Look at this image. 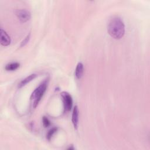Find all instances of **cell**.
Masks as SVG:
<instances>
[{
	"instance_id": "cell-1",
	"label": "cell",
	"mask_w": 150,
	"mask_h": 150,
	"mask_svg": "<svg viewBox=\"0 0 150 150\" xmlns=\"http://www.w3.org/2000/svg\"><path fill=\"white\" fill-rule=\"evenodd\" d=\"M109 35L115 39H120L125 33V25L122 19L117 16H112L107 25Z\"/></svg>"
},
{
	"instance_id": "cell-2",
	"label": "cell",
	"mask_w": 150,
	"mask_h": 150,
	"mask_svg": "<svg viewBox=\"0 0 150 150\" xmlns=\"http://www.w3.org/2000/svg\"><path fill=\"white\" fill-rule=\"evenodd\" d=\"M47 84L48 79H46L32 92L30 97V100L31 105L33 108H35L38 105L42 96L46 90Z\"/></svg>"
},
{
	"instance_id": "cell-3",
	"label": "cell",
	"mask_w": 150,
	"mask_h": 150,
	"mask_svg": "<svg viewBox=\"0 0 150 150\" xmlns=\"http://www.w3.org/2000/svg\"><path fill=\"white\" fill-rule=\"evenodd\" d=\"M61 96L63 102L64 111L68 112L70 111L73 105V100L71 96L70 95L69 93L65 91L62 92L61 93Z\"/></svg>"
},
{
	"instance_id": "cell-4",
	"label": "cell",
	"mask_w": 150,
	"mask_h": 150,
	"mask_svg": "<svg viewBox=\"0 0 150 150\" xmlns=\"http://www.w3.org/2000/svg\"><path fill=\"white\" fill-rule=\"evenodd\" d=\"M16 15L17 16L19 20L22 22L25 23L28 21L30 19V13L29 11L26 9H18L16 11Z\"/></svg>"
},
{
	"instance_id": "cell-5",
	"label": "cell",
	"mask_w": 150,
	"mask_h": 150,
	"mask_svg": "<svg viewBox=\"0 0 150 150\" xmlns=\"http://www.w3.org/2000/svg\"><path fill=\"white\" fill-rule=\"evenodd\" d=\"M0 34H1V44L4 46H8L11 43V38L9 36L2 28L0 30Z\"/></svg>"
},
{
	"instance_id": "cell-6",
	"label": "cell",
	"mask_w": 150,
	"mask_h": 150,
	"mask_svg": "<svg viewBox=\"0 0 150 150\" xmlns=\"http://www.w3.org/2000/svg\"><path fill=\"white\" fill-rule=\"evenodd\" d=\"M79 108H78L77 106L76 105L73 108V113H72V118H71L72 123H73V126L76 129H77V128H78L79 119Z\"/></svg>"
},
{
	"instance_id": "cell-7",
	"label": "cell",
	"mask_w": 150,
	"mask_h": 150,
	"mask_svg": "<svg viewBox=\"0 0 150 150\" xmlns=\"http://www.w3.org/2000/svg\"><path fill=\"white\" fill-rule=\"evenodd\" d=\"M84 66L82 63L79 62L77 64L76 70H75V76L77 79H80L83 74Z\"/></svg>"
},
{
	"instance_id": "cell-8",
	"label": "cell",
	"mask_w": 150,
	"mask_h": 150,
	"mask_svg": "<svg viewBox=\"0 0 150 150\" xmlns=\"http://www.w3.org/2000/svg\"><path fill=\"white\" fill-rule=\"evenodd\" d=\"M37 77V74H32L30 75H29V76L26 77V78H25L24 79H23L18 84V87L19 88H21L23 86H25L26 84H27L28 83H29L30 81H31L32 80H33V79H35L36 77Z\"/></svg>"
},
{
	"instance_id": "cell-9",
	"label": "cell",
	"mask_w": 150,
	"mask_h": 150,
	"mask_svg": "<svg viewBox=\"0 0 150 150\" xmlns=\"http://www.w3.org/2000/svg\"><path fill=\"white\" fill-rule=\"evenodd\" d=\"M20 64L18 62H13L6 65L5 69L7 71H14L19 68Z\"/></svg>"
},
{
	"instance_id": "cell-10",
	"label": "cell",
	"mask_w": 150,
	"mask_h": 150,
	"mask_svg": "<svg viewBox=\"0 0 150 150\" xmlns=\"http://www.w3.org/2000/svg\"><path fill=\"white\" fill-rule=\"evenodd\" d=\"M57 128H56V127H53V128H52V129H50L48 131V132H47V135H46V138H47L49 141H50V139L52 138V137H53V135L54 134V133L57 131Z\"/></svg>"
},
{
	"instance_id": "cell-11",
	"label": "cell",
	"mask_w": 150,
	"mask_h": 150,
	"mask_svg": "<svg viewBox=\"0 0 150 150\" xmlns=\"http://www.w3.org/2000/svg\"><path fill=\"white\" fill-rule=\"evenodd\" d=\"M30 33H29L26 37L22 41L21 43V47H23L24 46H25L29 41L30 40Z\"/></svg>"
},
{
	"instance_id": "cell-12",
	"label": "cell",
	"mask_w": 150,
	"mask_h": 150,
	"mask_svg": "<svg viewBox=\"0 0 150 150\" xmlns=\"http://www.w3.org/2000/svg\"><path fill=\"white\" fill-rule=\"evenodd\" d=\"M43 126L45 127H48L50 126V120L48 119L47 117H43Z\"/></svg>"
},
{
	"instance_id": "cell-13",
	"label": "cell",
	"mask_w": 150,
	"mask_h": 150,
	"mask_svg": "<svg viewBox=\"0 0 150 150\" xmlns=\"http://www.w3.org/2000/svg\"><path fill=\"white\" fill-rule=\"evenodd\" d=\"M68 149H74V148L71 146V147H70L69 148H68Z\"/></svg>"
}]
</instances>
